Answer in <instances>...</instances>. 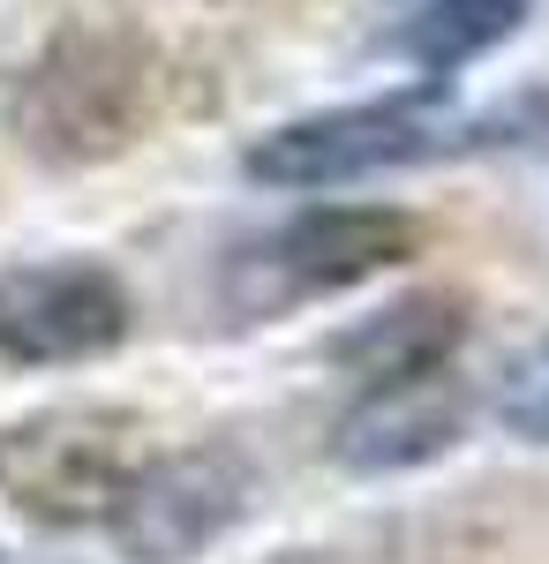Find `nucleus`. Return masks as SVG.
<instances>
[{
    "mask_svg": "<svg viewBox=\"0 0 549 564\" xmlns=\"http://www.w3.org/2000/svg\"><path fill=\"white\" fill-rule=\"evenodd\" d=\"M143 422L114 406H45L0 430V497L39 527H90L114 520L121 489L136 481Z\"/></svg>",
    "mask_w": 549,
    "mask_h": 564,
    "instance_id": "f257e3e1",
    "label": "nucleus"
},
{
    "mask_svg": "<svg viewBox=\"0 0 549 564\" xmlns=\"http://www.w3.org/2000/svg\"><path fill=\"white\" fill-rule=\"evenodd\" d=\"M437 151H460V129H452V113H444V84L294 121V129L263 135L249 151V174L271 181V188H332V181L415 166V159H437Z\"/></svg>",
    "mask_w": 549,
    "mask_h": 564,
    "instance_id": "f03ea898",
    "label": "nucleus"
},
{
    "mask_svg": "<svg viewBox=\"0 0 549 564\" xmlns=\"http://www.w3.org/2000/svg\"><path fill=\"white\" fill-rule=\"evenodd\" d=\"M136 113H143L136 53L106 31L61 39L15 90V129L45 159H106L128 143Z\"/></svg>",
    "mask_w": 549,
    "mask_h": 564,
    "instance_id": "7ed1b4c3",
    "label": "nucleus"
},
{
    "mask_svg": "<svg viewBox=\"0 0 549 564\" xmlns=\"http://www.w3.org/2000/svg\"><path fill=\"white\" fill-rule=\"evenodd\" d=\"M422 257V226L407 212H309L294 226H279L271 241H256L249 257L234 263V286L249 308H287L301 294H338V286H362L391 263Z\"/></svg>",
    "mask_w": 549,
    "mask_h": 564,
    "instance_id": "20e7f679",
    "label": "nucleus"
},
{
    "mask_svg": "<svg viewBox=\"0 0 549 564\" xmlns=\"http://www.w3.org/2000/svg\"><path fill=\"white\" fill-rule=\"evenodd\" d=\"M249 512V459L226 444L143 459L114 505V534L136 564H189Z\"/></svg>",
    "mask_w": 549,
    "mask_h": 564,
    "instance_id": "39448f33",
    "label": "nucleus"
},
{
    "mask_svg": "<svg viewBox=\"0 0 549 564\" xmlns=\"http://www.w3.org/2000/svg\"><path fill=\"white\" fill-rule=\"evenodd\" d=\"M128 339V286L98 263H15L0 271V361L53 369Z\"/></svg>",
    "mask_w": 549,
    "mask_h": 564,
    "instance_id": "423d86ee",
    "label": "nucleus"
},
{
    "mask_svg": "<svg viewBox=\"0 0 549 564\" xmlns=\"http://www.w3.org/2000/svg\"><path fill=\"white\" fill-rule=\"evenodd\" d=\"M460 422H466V399L444 369L399 377V384H369V399L338 422L332 459L346 475H399V467H422L437 452H452Z\"/></svg>",
    "mask_w": 549,
    "mask_h": 564,
    "instance_id": "0eeeda50",
    "label": "nucleus"
},
{
    "mask_svg": "<svg viewBox=\"0 0 549 564\" xmlns=\"http://www.w3.org/2000/svg\"><path fill=\"white\" fill-rule=\"evenodd\" d=\"M460 308L444 294H422V302H399L369 316L362 332L332 339V361H346L362 384H399V377H422V369H444L452 347H460Z\"/></svg>",
    "mask_w": 549,
    "mask_h": 564,
    "instance_id": "6e6552de",
    "label": "nucleus"
},
{
    "mask_svg": "<svg viewBox=\"0 0 549 564\" xmlns=\"http://www.w3.org/2000/svg\"><path fill=\"white\" fill-rule=\"evenodd\" d=\"M535 0H429L422 15L399 31V53L422 61L429 76H452L466 61H482L489 45H505L527 23Z\"/></svg>",
    "mask_w": 549,
    "mask_h": 564,
    "instance_id": "1a4fd4ad",
    "label": "nucleus"
},
{
    "mask_svg": "<svg viewBox=\"0 0 549 564\" xmlns=\"http://www.w3.org/2000/svg\"><path fill=\"white\" fill-rule=\"evenodd\" d=\"M497 422L527 444H549V339H535L527 354H512L497 377Z\"/></svg>",
    "mask_w": 549,
    "mask_h": 564,
    "instance_id": "9d476101",
    "label": "nucleus"
}]
</instances>
